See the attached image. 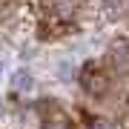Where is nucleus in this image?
I'll use <instances>...</instances> for the list:
<instances>
[{"label": "nucleus", "instance_id": "1", "mask_svg": "<svg viewBox=\"0 0 129 129\" xmlns=\"http://www.w3.org/2000/svg\"><path fill=\"white\" fill-rule=\"evenodd\" d=\"M35 29L40 40H60L72 35L78 26V3L75 0H32Z\"/></svg>", "mask_w": 129, "mask_h": 129}, {"label": "nucleus", "instance_id": "2", "mask_svg": "<svg viewBox=\"0 0 129 129\" xmlns=\"http://www.w3.org/2000/svg\"><path fill=\"white\" fill-rule=\"evenodd\" d=\"M78 80H80V89L92 98V101H103V98H109L112 89H115V78L106 69L103 60H86V63L80 66V78Z\"/></svg>", "mask_w": 129, "mask_h": 129}, {"label": "nucleus", "instance_id": "3", "mask_svg": "<svg viewBox=\"0 0 129 129\" xmlns=\"http://www.w3.org/2000/svg\"><path fill=\"white\" fill-rule=\"evenodd\" d=\"M37 120H40V129H78V120L55 98H40L37 101Z\"/></svg>", "mask_w": 129, "mask_h": 129}, {"label": "nucleus", "instance_id": "4", "mask_svg": "<svg viewBox=\"0 0 129 129\" xmlns=\"http://www.w3.org/2000/svg\"><path fill=\"white\" fill-rule=\"evenodd\" d=\"M103 63L112 72V78L129 80V35H120L115 40H109V46L103 52Z\"/></svg>", "mask_w": 129, "mask_h": 129}]
</instances>
